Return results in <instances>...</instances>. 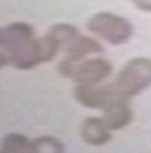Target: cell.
Instances as JSON below:
<instances>
[{"mask_svg":"<svg viewBox=\"0 0 151 153\" xmlns=\"http://www.w3.org/2000/svg\"><path fill=\"white\" fill-rule=\"evenodd\" d=\"M115 85L124 95H134L144 90L151 85V61L144 58L131 60L121 70Z\"/></svg>","mask_w":151,"mask_h":153,"instance_id":"cell-1","label":"cell"},{"mask_svg":"<svg viewBox=\"0 0 151 153\" xmlns=\"http://www.w3.org/2000/svg\"><path fill=\"white\" fill-rule=\"evenodd\" d=\"M90 27L102 38H105L109 43L114 44L126 43L132 33V27L126 19L110 16V14H100V16L93 17V21L90 22Z\"/></svg>","mask_w":151,"mask_h":153,"instance_id":"cell-2","label":"cell"},{"mask_svg":"<svg viewBox=\"0 0 151 153\" xmlns=\"http://www.w3.org/2000/svg\"><path fill=\"white\" fill-rule=\"evenodd\" d=\"M110 70H112V66L109 65L107 61L93 60L83 63V66L78 70L76 75H80V80L83 78L85 82H98V80L105 78L107 75H110Z\"/></svg>","mask_w":151,"mask_h":153,"instance_id":"cell-3","label":"cell"},{"mask_svg":"<svg viewBox=\"0 0 151 153\" xmlns=\"http://www.w3.org/2000/svg\"><path fill=\"white\" fill-rule=\"evenodd\" d=\"M107 126L104 123V119H92L85 121V124H83V136L88 143H95V145H100V143L107 141L110 134L107 133Z\"/></svg>","mask_w":151,"mask_h":153,"instance_id":"cell-4","label":"cell"},{"mask_svg":"<svg viewBox=\"0 0 151 153\" xmlns=\"http://www.w3.org/2000/svg\"><path fill=\"white\" fill-rule=\"evenodd\" d=\"M131 111L127 107V104H121V105H115L112 109H107V116L104 117V123L107 126L109 129L112 128H124L127 123L131 121Z\"/></svg>","mask_w":151,"mask_h":153,"instance_id":"cell-5","label":"cell"},{"mask_svg":"<svg viewBox=\"0 0 151 153\" xmlns=\"http://www.w3.org/2000/svg\"><path fill=\"white\" fill-rule=\"evenodd\" d=\"M141 10H151V0H132Z\"/></svg>","mask_w":151,"mask_h":153,"instance_id":"cell-6","label":"cell"}]
</instances>
